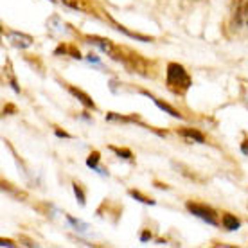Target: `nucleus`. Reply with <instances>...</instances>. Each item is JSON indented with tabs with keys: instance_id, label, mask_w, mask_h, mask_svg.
<instances>
[{
	"instance_id": "f257e3e1",
	"label": "nucleus",
	"mask_w": 248,
	"mask_h": 248,
	"mask_svg": "<svg viewBox=\"0 0 248 248\" xmlns=\"http://www.w3.org/2000/svg\"><path fill=\"white\" fill-rule=\"evenodd\" d=\"M119 62L123 63L130 72H137V74L144 76V78H155L156 76V63L151 62V60H146L144 56H140L139 52H135V50L126 47V45H121Z\"/></svg>"
},
{
	"instance_id": "f03ea898",
	"label": "nucleus",
	"mask_w": 248,
	"mask_h": 248,
	"mask_svg": "<svg viewBox=\"0 0 248 248\" xmlns=\"http://www.w3.org/2000/svg\"><path fill=\"white\" fill-rule=\"evenodd\" d=\"M166 85L169 92H173L174 95H186L192 85V79L180 63L171 62L168 63V68H166Z\"/></svg>"
},
{
	"instance_id": "7ed1b4c3",
	"label": "nucleus",
	"mask_w": 248,
	"mask_h": 248,
	"mask_svg": "<svg viewBox=\"0 0 248 248\" xmlns=\"http://www.w3.org/2000/svg\"><path fill=\"white\" fill-rule=\"evenodd\" d=\"M186 207H187V211L191 212L192 216L203 219V221H207L209 225H219L217 212L212 209L211 205L202 203V202H187Z\"/></svg>"
},
{
	"instance_id": "20e7f679",
	"label": "nucleus",
	"mask_w": 248,
	"mask_h": 248,
	"mask_svg": "<svg viewBox=\"0 0 248 248\" xmlns=\"http://www.w3.org/2000/svg\"><path fill=\"white\" fill-rule=\"evenodd\" d=\"M85 40H87L88 44L95 45L97 49L101 50V52H105L106 56H110L112 60H115L117 62V56H119V50H121V45L113 44L112 40H108V38H103V36H85Z\"/></svg>"
},
{
	"instance_id": "39448f33",
	"label": "nucleus",
	"mask_w": 248,
	"mask_h": 248,
	"mask_svg": "<svg viewBox=\"0 0 248 248\" xmlns=\"http://www.w3.org/2000/svg\"><path fill=\"white\" fill-rule=\"evenodd\" d=\"M62 2L76 11L87 13V15H97V6L93 0H62Z\"/></svg>"
},
{
	"instance_id": "423d86ee",
	"label": "nucleus",
	"mask_w": 248,
	"mask_h": 248,
	"mask_svg": "<svg viewBox=\"0 0 248 248\" xmlns=\"http://www.w3.org/2000/svg\"><path fill=\"white\" fill-rule=\"evenodd\" d=\"M63 85H65V88H67L68 92L72 93L74 97H78V99H79V103H81L83 106H85V108H88V110H97V106H95V103L92 101V97H90L88 93L83 92L81 88L72 87V85H68V83H63Z\"/></svg>"
},
{
	"instance_id": "0eeeda50",
	"label": "nucleus",
	"mask_w": 248,
	"mask_h": 248,
	"mask_svg": "<svg viewBox=\"0 0 248 248\" xmlns=\"http://www.w3.org/2000/svg\"><path fill=\"white\" fill-rule=\"evenodd\" d=\"M176 133L180 137H184L187 142H196V144H205V135L196 128H189V126H184V128H178Z\"/></svg>"
},
{
	"instance_id": "6e6552de",
	"label": "nucleus",
	"mask_w": 248,
	"mask_h": 248,
	"mask_svg": "<svg viewBox=\"0 0 248 248\" xmlns=\"http://www.w3.org/2000/svg\"><path fill=\"white\" fill-rule=\"evenodd\" d=\"M7 36H9V42H11L15 47H18V49H27V47H31L32 42H34L32 36L24 34V32H16V31H9Z\"/></svg>"
},
{
	"instance_id": "1a4fd4ad",
	"label": "nucleus",
	"mask_w": 248,
	"mask_h": 248,
	"mask_svg": "<svg viewBox=\"0 0 248 248\" xmlns=\"http://www.w3.org/2000/svg\"><path fill=\"white\" fill-rule=\"evenodd\" d=\"M142 93H146V95H148L149 99L153 101V103H155V105L158 106V108H160L162 112L169 113V115H171V117H178V119H184V115H182V113L178 112V110H176V108H174V106L168 105V103H166V101H162V99H158V97H155V95H153V93H149V92H142Z\"/></svg>"
},
{
	"instance_id": "9d476101",
	"label": "nucleus",
	"mask_w": 248,
	"mask_h": 248,
	"mask_svg": "<svg viewBox=\"0 0 248 248\" xmlns=\"http://www.w3.org/2000/svg\"><path fill=\"white\" fill-rule=\"evenodd\" d=\"M221 225L225 230H237L241 227V221L230 212H221Z\"/></svg>"
},
{
	"instance_id": "9b49d317",
	"label": "nucleus",
	"mask_w": 248,
	"mask_h": 248,
	"mask_svg": "<svg viewBox=\"0 0 248 248\" xmlns=\"http://www.w3.org/2000/svg\"><path fill=\"white\" fill-rule=\"evenodd\" d=\"M54 52H56V54H65V56L78 58V60L81 58L79 49H76V45H74V44H62L56 50H54Z\"/></svg>"
},
{
	"instance_id": "f8f14e48",
	"label": "nucleus",
	"mask_w": 248,
	"mask_h": 248,
	"mask_svg": "<svg viewBox=\"0 0 248 248\" xmlns=\"http://www.w3.org/2000/svg\"><path fill=\"white\" fill-rule=\"evenodd\" d=\"M99 160H101V153L97 151V149H93L87 158V166L92 169H99Z\"/></svg>"
},
{
	"instance_id": "ddd939ff",
	"label": "nucleus",
	"mask_w": 248,
	"mask_h": 248,
	"mask_svg": "<svg viewBox=\"0 0 248 248\" xmlns=\"http://www.w3.org/2000/svg\"><path fill=\"white\" fill-rule=\"evenodd\" d=\"M110 149H112L115 155H119L121 158H124V160H130L133 162V153H131L130 149L126 148H117V146H110Z\"/></svg>"
},
{
	"instance_id": "4468645a",
	"label": "nucleus",
	"mask_w": 248,
	"mask_h": 248,
	"mask_svg": "<svg viewBox=\"0 0 248 248\" xmlns=\"http://www.w3.org/2000/svg\"><path fill=\"white\" fill-rule=\"evenodd\" d=\"M72 186H74V194H76V198H78V202H79V205H85L87 203V194H85L83 186H81L79 182H74Z\"/></svg>"
},
{
	"instance_id": "2eb2a0df",
	"label": "nucleus",
	"mask_w": 248,
	"mask_h": 248,
	"mask_svg": "<svg viewBox=\"0 0 248 248\" xmlns=\"http://www.w3.org/2000/svg\"><path fill=\"white\" fill-rule=\"evenodd\" d=\"M128 194L130 196H133L135 200H139V202H142V203H149V205H155V200L149 198V196H146V194H142L140 191H135V189H130L128 191Z\"/></svg>"
},
{
	"instance_id": "dca6fc26",
	"label": "nucleus",
	"mask_w": 248,
	"mask_h": 248,
	"mask_svg": "<svg viewBox=\"0 0 248 248\" xmlns=\"http://www.w3.org/2000/svg\"><path fill=\"white\" fill-rule=\"evenodd\" d=\"M54 131H56L58 137H65V139H70V137H72V135H68L67 131H62L60 128H58V126H54Z\"/></svg>"
},
{
	"instance_id": "f3484780",
	"label": "nucleus",
	"mask_w": 248,
	"mask_h": 248,
	"mask_svg": "<svg viewBox=\"0 0 248 248\" xmlns=\"http://www.w3.org/2000/svg\"><path fill=\"white\" fill-rule=\"evenodd\" d=\"M149 239H151V232H149V230H144L142 236H140V241L146 243V241H149Z\"/></svg>"
},
{
	"instance_id": "a211bd4d",
	"label": "nucleus",
	"mask_w": 248,
	"mask_h": 248,
	"mask_svg": "<svg viewBox=\"0 0 248 248\" xmlns=\"http://www.w3.org/2000/svg\"><path fill=\"white\" fill-rule=\"evenodd\" d=\"M241 151L248 156V139H245V140L241 142Z\"/></svg>"
},
{
	"instance_id": "6ab92c4d",
	"label": "nucleus",
	"mask_w": 248,
	"mask_h": 248,
	"mask_svg": "<svg viewBox=\"0 0 248 248\" xmlns=\"http://www.w3.org/2000/svg\"><path fill=\"white\" fill-rule=\"evenodd\" d=\"M7 112H16V106H15V105L4 106V113H7Z\"/></svg>"
},
{
	"instance_id": "aec40b11",
	"label": "nucleus",
	"mask_w": 248,
	"mask_h": 248,
	"mask_svg": "<svg viewBox=\"0 0 248 248\" xmlns=\"http://www.w3.org/2000/svg\"><path fill=\"white\" fill-rule=\"evenodd\" d=\"M0 245H2V247H15V243L11 241V239H2V243H0Z\"/></svg>"
},
{
	"instance_id": "412c9836",
	"label": "nucleus",
	"mask_w": 248,
	"mask_h": 248,
	"mask_svg": "<svg viewBox=\"0 0 248 248\" xmlns=\"http://www.w3.org/2000/svg\"><path fill=\"white\" fill-rule=\"evenodd\" d=\"M245 16H248V0H245Z\"/></svg>"
},
{
	"instance_id": "4be33fe9",
	"label": "nucleus",
	"mask_w": 248,
	"mask_h": 248,
	"mask_svg": "<svg viewBox=\"0 0 248 248\" xmlns=\"http://www.w3.org/2000/svg\"><path fill=\"white\" fill-rule=\"evenodd\" d=\"M50 2H54V0H50Z\"/></svg>"
}]
</instances>
